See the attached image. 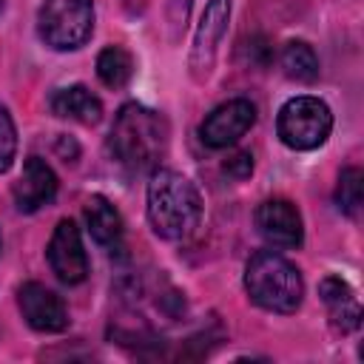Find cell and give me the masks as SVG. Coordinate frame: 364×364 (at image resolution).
<instances>
[{
	"label": "cell",
	"instance_id": "obj_12",
	"mask_svg": "<svg viewBox=\"0 0 364 364\" xmlns=\"http://www.w3.org/2000/svg\"><path fill=\"white\" fill-rule=\"evenodd\" d=\"M318 296L330 313V321L338 333H353L361 324V304L353 287L341 276H324L318 284Z\"/></svg>",
	"mask_w": 364,
	"mask_h": 364
},
{
	"label": "cell",
	"instance_id": "obj_4",
	"mask_svg": "<svg viewBox=\"0 0 364 364\" xmlns=\"http://www.w3.org/2000/svg\"><path fill=\"white\" fill-rule=\"evenodd\" d=\"M37 31L40 40L57 51L85 46L94 31V0H43Z\"/></svg>",
	"mask_w": 364,
	"mask_h": 364
},
{
	"label": "cell",
	"instance_id": "obj_11",
	"mask_svg": "<svg viewBox=\"0 0 364 364\" xmlns=\"http://www.w3.org/2000/svg\"><path fill=\"white\" fill-rule=\"evenodd\" d=\"M57 193V176L54 171L40 159V156H28L23 162V173L14 182V205L23 213H34L37 208L48 205Z\"/></svg>",
	"mask_w": 364,
	"mask_h": 364
},
{
	"label": "cell",
	"instance_id": "obj_17",
	"mask_svg": "<svg viewBox=\"0 0 364 364\" xmlns=\"http://www.w3.org/2000/svg\"><path fill=\"white\" fill-rule=\"evenodd\" d=\"M361 202H364V173L361 168L355 165H347L338 176V188H336V205L347 213V216H355L361 210Z\"/></svg>",
	"mask_w": 364,
	"mask_h": 364
},
{
	"label": "cell",
	"instance_id": "obj_16",
	"mask_svg": "<svg viewBox=\"0 0 364 364\" xmlns=\"http://www.w3.org/2000/svg\"><path fill=\"white\" fill-rule=\"evenodd\" d=\"M131 74H134V60H131V54L125 48L108 46V48L100 51V57H97V77L102 80V85H108L114 91L125 88Z\"/></svg>",
	"mask_w": 364,
	"mask_h": 364
},
{
	"label": "cell",
	"instance_id": "obj_5",
	"mask_svg": "<svg viewBox=\"0 0 364 364\" xmlns=\"http://www.w3.org/2000/svg\"><path fill=\"white\" fill-rule=\"evenodd\" d=\"M279 139L293 151L318 148L333 131V114L318 97H293L279 108L276 117Z\"/></svg>",
	"mask_w": 364,
	"mask_h": 364
},
{
	"label": "cell",
	"instance_id": "obj_6",
	"mask_svg": "<svg viewBox=\"0 0 364 364\" xmlns=\"http://www.w3.org/2000/svg\"><path fill=\"white\" fill-rule=\"evenodd\" d=\"M228 23H230V0H210L205 6V14L199 20V28L193 34V46H191V60H188V68H191V77L196 82H205L216 65V51H219V43L228 31Z\"/></svg>",
	"mask_w": 364,
	"mask_h": 364
},
{
	"label": "cell",
	"instance_id": "obj_21",
	"mask_svg": "<svg viewBox=\"0 0 364 364\" xmlns=\"http://www.w3.org/2000/svg\"><path fill=\"white\" fill-rule=\"evenodd\" d=\"M191 3H193V0H168V23H171V28H173V37L185 28L188 14H191Z\"/></svg>",
	"mask_w": 364,
	"mask_h": 364
},
{
	"label": "cell",
	"instance_id": "obj_3",
	"mask_svg": "<svg viewBox=\"0 0 364 364\" xmlns=\"http://www.w3.org/2000/svg\"><path fill=\"white\" fill-rule=\"evenodd\" d=\"M245 290L270 313H293L301 304L304 282L290 259L276 250H259L245 267Z\"/></svg>",
	"mask_w": 364,
	"mask_h": 364
},
{
	"label": "cell",
	"instance_id": "obj_8",
	"mask_svg": "<svg viewBox=\"0 0 364 364\" xmlns=\"http://www.w3.org/2000/svg\"><path fill=\"white\" fill-rule=\"evenodd\" d=\"M46 256H48V264H51L54 276L65 284H80L88 276V256H85V247H82V236H80V228L71 219L57 222V228L48 239Z\"/></svg>",
	"mask_w": 364,
	"mask_h": 364
},
{
	"label": "cell",
	"instance_id": "obj_10",
	"mask_svg": "<svg viewBox=\"0 0 364 364\" xmlns=\"http://www.w3.org/2000/svg\"><path fill=\"white\" fill-rule=\"evenodd\" d=\"M17 304L28 327L37 333H60L68 327V310L63 299L40 282H26L17 293Z\"/></svg>",
	"mask_w": 364,
	"mask_h": 364
},
{
	"label": "cell",
	"instance_id": "obj_20",
	"mask_svg": "<svg viewBox=\"0 0 364 364\" xmlns=\"http://www.w3.org/2000/svg\"><path fill=\"white\" fill-rule=\"evenodd\" d=\"M222 171L230 176V179H247L253 173V156L247 151H236L230 154L225 162H222Z\"/></svg>",
	"mask_w": 364,
	"mask_h": 364
},
{
	"label": "cell",
	"instance_id": "obj_13",
	"mask_svg": "<svg viewBox=\"0 0 364 364\" xmlns=\"http://www.w3.org/2000/svg\"><path fill=\"white\" fill-rule=\"evenodd\" d=\"M51 111L63 119H74L82 125H97L102 119V102L85 85H68L51 94Z\"/></svg>",
	"mask_w": 364,
	"mask_h": 364
},
{
	"label": "cell",
	"instance_id": "obj_1",
	"mask_svg": "<svg viewBox=\"0 0 364 364\" xmlns=\"http://www.w3.org/2000/svg\"><path fill=\"white\" fill-rule=\"evenodd\" d=\"M148 219L156 236L168 242L188 239L202 219V196L196 185L171 168H156L148 182Z\"/></svg>",
	"mask_w": 364,
	"mask_h": 364
},
{
	"label": "cell",
	"instance_id": "obj_2",
	"mask_svg": "<svg viewBox=\"0 0 364 364\" xmlns=\"http://www.w3.org/2000/svg\"><path fill=\"white\" fill-rule=\"evenodd\" d=\"M108 145L117 162H122L131 171L156 168L168 148V122L162 119V114L139 102H128L119 108L111 125Z\"/></svg>",
	"mask_w": 364,
	"mask_h": 364
},
{
	"label": "cell",
	"instance_id": "obj_14",
	"mask_svg": "<svg viewBox=\"0 0 364 364\" xmlns=\"http://www.w3.org/2000/svg\"><path fill=\"white\" fill-rule=\"evenodd\" d=\"M82 216H85L88 233L94 236L97 245H102V247H108V250L119 247V242H122V216H119V210H117L105 196L94 193V196L85 202Z\"/></svg>",
	"mask_w": 364,
	"mask_h": 364
},
{
	"label": "cell",
	"instance_id": "obj_18",
	"mask_svg": "<svg viewBox=\"0 0 364 364\" xmlns=\"http://www.w3.org/2000/svg\"><path fill=\"white\" fill-rule=\"evenodd\" d=\"M14 151H17L14 119H11L9 108L0 102V173L11 168V162H14Z\"/></svg>",
	"mask_w": 364,
	"mask_h": 364
},
{
	"label": "cell",
	"instance_id": "obj_19",
	"mask_svg": "<svg viewBox=\"0 0 364 364\" xmlns=\"http://www.w3.org/2000/svg\"><path fill=\"white\" fill-rule=\"evenodd\" d=\"M242 54H245V60H247L250 65L264 68V65H270V60H273V46H270L262 34H253L250 40L242 43Z\"/></svg>",
	"mask_w": 364,
	"mask_h": 364
},
{
	"label": "cell",
	"instance_id": "obj_9",
	"mask_svg": "<svg viewBox=\"0 0 364 364\" xmlns=\"http://www.w3.org/2000/svg\"><path fill=\"white\" fill-rule=\"evenodd\" d=\"M256 228L262 239L276 250H293L304 242L301 213L287 199H267L256 208Z\"/></svg>",
	"mask_w": 364,
	"mask_h": 364
},
{
	"label": "cell",
	"instance_id": "obj_7",
	"mask_svg": "<svg viewBox=\"0 0 364 364\" xmlns=\"http://www.w3.org/2000/svg\"><path fill=\"white\" fill-rule=\"evenodd\" d=\"M256 122V105L250 100H228L216 105L199 125V139L208 148H228L239 142Z\"/></svg>",
	"mask_w": 364,
	"mask_h": 364
},
{
	"label": "cell",
	"instance_id": "obj_15",
	"mask_svg": "<svg viewBox=\"0 0 364 364\" xmlns=\"http://www.w3.org/2000/svg\"><path fill=\"white\" fill-rule=\"evenodd\" d=\"M282 68L290 80L299 82H313L318 77V57L313 51V46H307L304 40H290L282 48Z\"/></svg>",
	"mask_w": 364,
	"mask_h": 364
},
{
	"label": "cell",
	"instance_id": "obj_22",
	"mask_svg": "<svg viewBox=\"0 0 364 364\" xmlns=\"http://www.w3.org/2000/svg\"><path fill=\"white\" fill-rule=\"evenodd\" d=\"M0 9H3V0H0Z\"/></svg>",
	"mask_w": 364,
	"mask_h": 364
}]
</instances>
